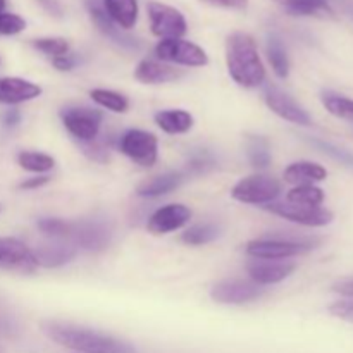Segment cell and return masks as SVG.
<instances>
[{
  "mask_svg": "<svg viewBox=\"0 0 353 353\" xmlns=\"http://www.w3.org/2000/svg\"><path fill=\"white\" fill-rule=\"evenodd\" d=\"M43 333L57 345L79 353H137L133 345L109 334L62 323H43Z\"/></svg>",
  "mask_w": 353,
  "mask_h": 353,
  "instance_id": "obj_1",
  "label": "cell"
},
{
  "mask_svg": "<svg viewBox=\"0 0 353 353\" xmlns=\"http://www.w3.org/2000/svg\"><path fill=\"white\" fill-rule=\"evenodd\" d=\"M226 62L231 78L245 88H257L264 83L265 69L255 40L247 33H233L226 40Z\"/></svg>",
  "mask_w": 353,
  "mask_h": 353,
  "instance_id": "obj_2",
  "label": "cell"
},
{
  "mask_svg": "<svg viewBox=\"0 0 353 353\" xmlns=\"http://www.w3.org/2000/svg\"><path fill=\"white\" fill-rule=\"evenodd\" d=\"M61 119L65 130L83 143L95 140L102 126V112L85 105H69L61 110Z\"/></svg>",
  "mask_w": 353,
  "mask_h": 353,
  "instance_id": "obj_3",
  "label": "cell"
},
{
  "mask_svg": "<svg viewBox=\"0 0 353 353\" xmlns=\"http://www.w3.org/2000/svg\"><path fill=\"white\" fill-rule=\"evenodd\" d=\"M314 248V243L302 240H288V238H262L247 245V254L261 261H281V259L295 257L303 252Z\"/></svg>",
  "mask_w": 353,
  "mask_h": 353,
  "instance_id": "obj_4",
  "label": "cell"
},
{
  "mask_svg": "<svg viewBox=\"0 0 353 353\" xmlns=\"http://www.w3.org/2000/svg\"><path fill=\"white\" fill-rule=\"evenodd\" d=\"M281 186L274 178L269 176H248L238 181L231 190V196L241 203H271L278 199Z\"/></svg>",
  "mask_w": 353,
  "mask_h": 353,
  "instance_id": "obj_5",
  "label": "cell"
},
{
  "mask_svg": "<svg viewBox=\"0 0 353 353\" xmlns=\"http://www.w3.org/2000/svg\"><path fill=\"white\" fill-rule=\"evenodd\" d=\"M155 55L165 62H174V64L188 65V68H200V65L209 64V57L203 48L181 38L161 40L155 47Z\"/></svg>",
  "mask_w": 353,
  "mask_h": 353,
  "instance_id": "obj_6",
  "label": "cell"
},
{
  "mask_svg": "<svg viewBox=\"0 0 353 353\" xmlns=\"http://www.w3.org/2000/svg\"><path fill=\"white\" fill-rule=\"evenodd\" d=\"M148 17H150L152 33L161 37L162 40L168 38H181L186 33V19L178 9L161 2L148 3Z\"/></svg>",
  "mask_w": 353,
  "mask_h": 353,
  "instance_id": "obj_7",
  "label": "cell"
},
{
  "mask_svg": "<svg viewBox=\"0 0 353 353\" xmlns=\"http://www.w3.org/2000/svg\"><path fill=\"white\" fill-rule=\"evenodd\" d=\"M269 212L281 216L285 219L292 221V223L302 224V226H327L333 223L334 216L330 210L323 209V207H310V205H300V203L292 202H271L265 205Z\"/></svg>",
  "mask_w": 353,
  "mask_h": 353,
  "instance_id": "obj_8",
  "label": "cell"
},
{
  "mask_svg": "<svg viewBox=\"0 0 353 353\" xmlns=\"http://www.w3.org/2000/svg\"><path fill=\"white\" fill-rule=\"evenodd\" d=\"M119 147L124 155L143 168H150L157 161V138L143 130H130L121 137Z\"/></svg>",
  "mask_w": 353,
  "mask_h": 353,
  "instance_id": "obj_9",
  "label": "cell"
},
{
  "mask_svg": "<svg viewBox=\"0 0 353 353\" xmlns=\"http://www.w3.org/2000/svg\"><path fill=\"white\" fill-rule=\"evenodd\" d=\"M68 241L76 248H85L90 252H100L110 243V230L102 221H81L71 223Z\"/></svg>",
  "mask_w": 353,
  "mask_h": 353,
  "instance_id": "obj_10",
  "label": "cell"
},
{
  "mask_svg": "<svg viewBox=\"0 0 353 353\" xmlns=\"http://www.w3.org/2000/svg\"><path fill=\"white\" fill-rule=\"evenodd\" d=\"M265 103H268L269 109L272 112L278 114L279 117H283L285 121H290V123L302 124V126H309L312 123L309 114L288 95V93L283 92L281 88H278L276 85H269L265 88Z\"/></svg>",
  "mask_w": 353,
  "mask_h": 353,
  "instance_id": "obj_11",
  "label": "cell"
},
{
  "mask_svg": "<svg viewBox=\"0 0 353 353\" xmlns=\"http://www.w3.org/2000/svg\"><path fill=\"white\" fill-rule=\"evenodd\" d=\"M86 6H88L90 16H92V21L97 24V28H99L107 38H110L114 43H117L123 48H128V50H138V48H140V41H138L137 38L123 33L121 28L110 19L109 14L103 9L102 0H86Z\"/></svg>",
  "mask_w": 353,
  "mask_h": 353,
  "instance_id": "obj_12",
  "label": "cell"
},
{
  "mask_svg": "<svg viewBox=\"0 0 353 353\" xmlns=\"http://www.w3.org/2000/svg\"><path fill=\"white\" fill-rule=\"evenodd\" d=\"M264 290L259 288L254 283L240 281V279H228V281L217 283L212 288V299L219 303H247L262 296Z\"/></svg>",
  "mask_w": 353,
  "mask_h": 353,
  "instance_id": "obj_13",
  "label": "cell"
},
{
  "mask_svg": "<svg viewBox=\"0 0 353 353\" xmlns=\"http://www.w3.org/2000/svg\"><path fill=\"white\" fill-rule=\"evenodd\" d=\"M192 217V210L181 203L161 207L148 219V231L154 234H165L185 226Z\"/></svg>",
  "mask_w": 353,
  "mask_h": 353,
  "instance_id": "obj_14",
  "label": "cell"
},
{
  "mask_svg": "<svg viewBox=\"0 0 353 353\" xmlns=\"http://www.w3.org/2000/svg\"><path fill=\"white\" fill-rule=\"evenodd\" d=\"M2 261L0 265L10 271L23 272V274H30L37 269V261L34 255L23 241L16 240V238H2Z\"/></svg>",
  "mask_w": 353,
  "mask_h": 353,
  "instance_id": "obj_15",
  "label": "cell"
},
{
  "mask_svg": "<svg viewBox=\"0 0 353 353\" xmlns=\"http://www.w3.org/2000/svg\"><path fill=\"white\" fill-rule=\"evenodd\" d=\"M76 252H78V248L71 241L54 240L52 238V241H48V243L37 247L33 255L38 265H43V268H59V265H64L69 261H72L76 257Z\"/></svg>",
  "mask_w": 353,
  "mask_h": 353,
  "instance_id": "obj_16",
  "label": "cell"
},
{
  "mask_svg": "<svg viewBox=\"0 0 353 353\" xmlns=\"http://www.w3.org/2000/svg\"><path fill=\"white\" fill-rule=\"evenodd\" d=\"M247 271L250 278L257 285H274L283 281L295 271V264L292 262H272V261H252L248 262Z\"/></svg>",
  "mask_w": 353,
  "mask_h": 353,
  "instance_id": "obj_17",
  "label": "cell"
},
{
  "mask_svg": "<svg viewBox=\"0 0 353 353\" xmlns=\"http://www.w3.org/2000/svg\"><path fill=\"white\" fill-rule=\"evenodd\" d=\"M41 95V88L23 78H0V103L16 105Z\"/></svg>",
  "mask_w": 353,
  "mask_h": 353,
  "instance_id": "obj_18",
  "label": "cell"
},
{
  "mask_svg": "<svg viewBox=\"0 0 353 353\" xmlns=\"http://www.w3.org/2000/svg\"><path fill=\"white\" fill-rule=\"evenodd\" d=\"M138 81L148 83V85H159V83H169L181 78L183 72L179 69L171 68L168 64L154 61V59H143L134 71Z\"/></svg>",
  "mask_w": 353,
  "mask_h": 353,
  "instance_id": "obj_19",
  "label": "cell"
},
{
  "mask_svg": "<svg viewBox=\"0 0 353 353\" xmlns=\"http://www.w3.org/2000/svg\"><path fill=\"white\" fill-rule=\"evenodd\" d=\"M327 178V171L319 164H314V162H295L290 168H286L285 171V179L286 183H292V185H314L317 181H324Z\"/></svg>",
  "mask_w": 353,
  "mask_h": 353,
  "instance_id": "obj_20",
  "label": "cell"
},
{
  "mask_svg": "<svg viewBox=\"0 0 353 353\" xmlns=\"http://www.w3.org/2000/svg\"><path fill=\"white\" fill-rule=\"evenodd\" d=\"M110 19L123 30H131L138 21V0H102Z\"/></svg>",
  "mask_w": 353,
  "mask_h": 353,
  "instance_id": "obj_21",
  "label": "cell"
},
{
  "mask_svg": "<svg viewBox=\"0 0 353 353\" xmlns=\"http://www.w3.org/2000/svg\"><path fill=\"white\" fill-rule=\"evenodd\" d=\"M292 16L331 17L333 9L327 0H272Z\"/></svg>",
  "mask_w": 353,
  "mask_h": 353,
  "instance_id": "obj_22",
  "label": "cell"
},
{
  "mask_svg": "<svg viewBox=\"0 0 353 353\" xmlns=\"http://www.w3.org/2000/svg\"><path fill=\"white\" fill-rule=\"evenodd\" d=\"M183 181H185L183 172H165V174L155 176V178L145 181L143 185H140L137 193L140 196L154 199V196L165 195V193H171L172 190L179 188Z\"/></svg>",
  "mask_w": 353,
  "mask_h": 353,
  "instance_id": "obj_23",
  "label": "cell"
},
{
  "mask_svg": "<svg viewBox=\"0 0 353 353\" xmlns=\"http://www.w3.org/2000/svg\"><path fill=\"white\" fill-rule=\"evenodd\" d=\"M155 123L169 134H181L192 130L193 116L186 110H162L155 114Z\"/></svg>",
  "mask_w": 353,
  "mask_h": 353,
  "instance_id": "obj_24",
  "label": "cell"
},
{
  "mask_svg": "<svg viewBox=\"0 0 353 353\" xmlns=\"http://www.w3.org/2000/svg\"><path fill=\"white\" fill-rule=\"evenodd\" d=\"M268 57L276 74H278L279 78H288L290 74L288 54H286V48L285 45H283L281 38L274 33H271L268 37Z\"/></svg>",
  "mask_w": 353,
  "mask_h": 353,
  "instance_id": "obj_25",
  "label": "cell"
},
{
  "mask_svg": "<svg viewBox=\"0 0 353 353\" xmlns=\"http://www.w3.org/2000/svg\"><path fill=\"white\" fill-rule=\"evenodd\" d=\"M324 107L327 109V112L333 114V116L340 117V119L353 121V100L348 97L340 95L336 92H323L321 95Z\"/></svg>",
  "mask_w": 353,
  "mask_h": 353,
  "instance_id": "obj_26",
  "label": "cell"
},
{
  "mask_svg": "<svg viewBox=\"0 0 353 353\" xmlns=\"http://www.w3.org/2000/svg\"><path fill=\"white\" fill-rule=\"evenodd\" d=\"M247 155L254 168L265 169L271 164V148H269L268 140L262 137L247 138Z\"/></svg>",
  "mask_w": 353,
  "mask_h": 353,
  "instance_id": "obj_27",
  "label": "cell"
},
{
  "mask_svg": "<svg viewBox=\"0 0 353 353\" xmlns=\"http://www.w3.org/2000/svg\"><path fill=\"white\" fill-rule=\"evenodd\" d=\"M286 202L300 203V205L321 207L324 202V192L314 185H300L295 186L286 196Z\"/></svg>",
  "mask_w": 353,
  "mask_h": 353,
  "instance_id": "obj_28",
  "label": "cell"
},
{
  "mask_svg": "<svg viewBox=\"0 0 353 353\" xmlns=\"http://www.w3.org/2000/svg\"><path fill=\"white\" fill-rule=\"evenodd\" d=\"M17 162H19L21 168L24 171L30 172H48L54 169L55 161L50 157V155L38 154V152H21L17 155Z\"/></svg>",
  "mask_w": 353,
  "mask_h": 353,
  "instance_id": "obj_29",
  "label": "cell"
},
{
  "mask_svg": "<svg viewBox=\"0 0 353 353\" xmlns=\"http://www.w3.org/2000/svg\"><path fill=\"white\" fill-rule=\"evenodd\" d=\"M90 95H92L93 102L105 107V109L112 110V112H126L128 107H130L126 97L121 95V93L117 92H112V90L97 88V90H92Z\"/></svg>",
  "mask_w": 353,
  "mask_h": 353,
  "instance_id": "obj_30",
  "label": "cell"
},
{
  "mask_svg": "<svg viewBox=\"0 0 353 353\" xmlns=\"http://www.w3.org/2000/svg\"><path fill=\"white\" fill-rule=\"evenodd\" d=\"M219 236V228L214 226V224H199V226H193L183 234V241L193 247H199V245H205L214 241Z\"/></svg>",
  "mask_w": 353,
  "mask_h": 353,
  "instance_id": "obj_31",
  "label": "cell"
},
{
  "mask_svg": "<svg viewBox=\"0 0 353 353\" xmlns=\"http://www.w3.org/2000/svg\"><path fill=\"white\" fill-rule=\"evenodd\" d=\"M309 141L314 145V147L319 148L323 154L330 155L331 159H334L336 162H340L341 165L353 169V154L350 150H345V148L338 147V145L330 143V141L319 140V138H309Z\"/></svg>",
  "mask_w": 353,
  "mask_h": 353,
  "instance_id": "obj_32",
  "label": "cell"
},
{
  "mask_svg": "<svg viewBox=\"0 0 353 353\" xmlns=\"http://www.w3.org/2000/svg\"><path fill=\"white\" fill-rule=\"evenodd\" d=\"M38 228L41 233L47 236L54 238V240H68L69 231H71V223H65L62 219H41L38 221Z\"/></svg>",
  "mask_w": 353,
  "mask_h": 353,
  "instance_id": "obj_33",
  "label": "cell"
},
{
  "mask_svg": "<svg viewBox=\"0 0 353 353\" xmlns=\"http://www.w3.org/2000/svg\"><path fill=\"white\" fill-rule=\"evenodd\" d=\"M33 47L52 57H61L69 52V43L64 38H38L33 41Z\"/></svg>",
  "mask_w": 353,
  "mask_h": 353,
  "instance_id": "obj_34",
  "label": "cell"
},
{
  "mask_svg": "<svg viewBox=\"0 0 353 353\" xmlns=\"http://www.w3.org/2000/svg\"><path fill=\"white\" fill-rule=\"evenodd\" d=\"M216 165L212 155L207 150H199L190 157L188 161V172L190 174H203V172L210 171Z\"/></svg>",
  "mask_w": 353,
  "mask_h": 353,
  "instance_id": "obj_35",
  "label": "cell"
},
{
  "mask_svg": "<svg viewBox=\"0 0 353 353\" xmlns=\"http://www.w3.org/2000/svg\"><path fill=\"white\" fill-rule=\"evenodd\" d=\"M26 28V21L17 14L0 12V34H17Z\"/></svg>",
  "mask_w": 353,
  "mask_h": 353,
  "instance_id": "obj_36",
  "label": "cell"
},
{
  "mask_svg": "<svg viewBox=\"0 0 353 353\" xmlns=\"http://www.w3.org/2000/svg\"><path fill=\"white\" fill-rule=\"evenodd\" d=\"M79 143H81V141H79ZM81 147H83V152H85V154L88 155L92 161H95V162L109 161V150H107V147L103 143H99V141H95V140L83 141Z\"/></svg>",
  "mask_w": 353,
  "mask_h": 353,
  "instance_id": "obj_37",
  "label": "cell"
},
{
  "mask_svg": "<svg viewBox=\"0 0 353 353\" xmlns=\"http://www.w3.org/2000/svg\"><path fill=\"white\" fill-rule=\"evenodd\" d=\"M331 316L336 317V319L345 321V323L353 324V302H348V300H341V302L333 303L330 307Z\"/></svg>",
  "mask_w": 353,
  "mask_h": 353,
  "instance_id": "obj_38",
  "label": "cell"
},
{
  "mask_svg": "<svg viewBox=\"0 0 353 353\" xmlns=\"http://www.w3.org/2000/svg\"><path fill=\"white\" fill-rule=\"evenodd\" d=\"M202 2L209 3V6L221 7V9H234V10H243L247 9L248 0H202Z\"/></svg>",
  "mask_w": 353,
  "mask_h": 353,
  "instance_id": "obj_39",
  "label": "cell"
},
{
  "mask_svg": "<svg viewBox=\"0 0 353 353\" xmlns=\"http://www.w3.org/2000/svg\"><path fill=\"white\" fill-rule=\"evenodd\" d=\"M78 64V59L71 54L61 55V57H54V65L59 69V71H71V69L76 68Z\"/></svg>",
  "mask_w": 353,
  "mask_h": 353,
  "instance_id": "obj_40",
  "label": "cell"
},
{
  "mask_svg": "<svg viewBox=\"0 0 353 353\" xmlns=\"http://www.w3.org/2000/svg\"><path fill=\"white\" fill-rule=\"evenodd\" d=\"M38 3H40V6L50 14V16L54 17L64 16V7H62V3L59 2V0H38Z\"/></svg>",
  "mask_w": 353,
  "mask_h": 353,
  "instance_id": "obj_41",
  "label": "cell"
},
{
  "mask_svg": "<svg viewBox=\"0 0 353 353\" xmlns=\"http://www.w3.org/2000/svg\"><path fill=\"white\" fill-rule=\"evenodd\" d=\"M47 183H48L47 176H41V178H31V179H28V181L21 183L19 188H23V190H34V188H40V186L47 185Z\"/></svg>",
  "mask_w": 353,
  "mask_h": 353,
  "instance_id": "obj_42",
  "label": "cell"
},
{
  "mask_svg": "<svg viewBox=\"0 0 353 353\" xmlns=\"http://www.w3.org/2000/svg\"><path fill=\"white\" fill-rule=\"evenodd\" d=\"M333 292L340 293L343 296H353V279L350 281H340L333 286Z\"/></svg>",
  "mask_w": 353,
  "mask_h": 353,
  "instance_id": "obj_43",
  "label": "cell"
},
{
  "mask_svg": "<svg viewBox=\"0 0 353 353\" xmlns=\"http://www.w3.org/2000/svg\"><path fill=\"white\" fill-rule=\"evenodd\" d=\"M21 116L17 110H10V112H7L6 116H3V123H6V126H16L17 123H19Z\"/></svg>",
  "mask_w": 353,
  "mask_h": 353,
  "instance_id": "obj_44",
  "label": "cell"
},
{
  "mask_svg": "<svg viewBox=\"0 0 353 353\" xmlns=\"http://www.w3.org/2000/svg\"><path fill=\"white\" fill-rule=\"evenodd\" d=\"M6 0H0V12H3V9H6Z\"/></svg>",
  "mask_w": 353,
  "mask_h": 353,
  "instance_id": "obj_45",
  "label": "cell"
},
{
  "mask_svg": "<svg viewBox=\"0 0 353 353\" xmlns=\"http://www.w3.org/2000/svg\"><path fill=\"white\" fill-rule=\"evenodd\" d=\"M2 238H0V261H2Z\"/></svg>",
  "mask_w": 353,
  "mask_h": 353,
  "instance_id": "obj_46",
  "label": "cell"
},
{
  "mask_svg": "<svg viewBox=\"0 0 353 353\" xmlns=\"http://www.w3.org/2000/svg\"><path fill=\"white\" fill-rule=\"evenodd\" d=\"M0 210H2V205H0Z\"/></svg>",
  "mask_w": 353,
  "mask_h": 353,
  "instance_id": "obj_47",
  "label": "cell"
}]
</instances>
